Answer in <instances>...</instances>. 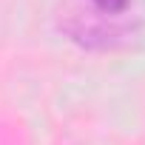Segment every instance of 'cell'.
Returning <instances> with one entry per match:
<instances>
[{
  "label": "cell",
  "instance_id": "obj_1",
  "mask_svg": "<svg viewBox=\"0 0 145 145\" xmlns=\"http://www.w3.org/2000/svg\"><path fill=\"white\" fill-rule=\"evenodd\" d=\"M86 6L91 14L97 17H108V20H122L131 9V0H86Z\"/></svg>",
  "mask_w": 145,
  "mask_h": 145
}]
</instances>
